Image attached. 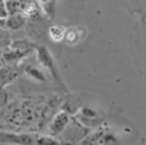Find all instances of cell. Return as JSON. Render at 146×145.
Instances as JSON below:
<instances>
[{"mask_svg":"<svg viewBox=\"0 0 146 145\" xmlns=\"http://www.w3.org/2000/svg\"><path fill=\"white\" fill-rule=\"evenodd\" d=\"M36 55L37 60L39 64L41 65L43 68H46L48 72L51 74V76L53 77V79L58 83L64 87V83H63L62 79L60 77V72H58V68L55 66V63H54V59H53L51 52L49 51V49L44 46H39L36 48Z\"/></svg>","mask_w":146,"mask_h":145,"instance_id":"obj_1","label":"cell"},{"mask_svg":"<svg viewBox=\"0 0 146 145\" xmlns=\"http://www.w3.org/2000/svg\"><path fill=\"white\" fill-rule=\"evenodd\" d=\"M70 117L66 112H60L54 116L50 124V132L52 135H58L62 133L69 124Z\"/></svg>","mask_w":146,"mask_h":145,"instance_id":"obj_2","label":"cell"},{"mask_svg":"<svg viewBox=\"0 0 146 145\" xmlns=\"http://www.w3.org/2000/svg\"><path fill=\"white\" fill-rule=\"evenodd\" d=\"M0 141L7 143L15 144H35L36 136L27 134H13V133H3L0 132Z\"/></svg>","mask_w":146,"mask_h":145,"instance_id":"obj_3","label":"cell"},{"mask_svg":"<svg viewBox=\"0 0 146 145\" xmlns=\"http://www.w3.org/2000/svg\"><path fill=\"white\" fill-rule=\"evenodd\" d=\"M26 24V19L25 16L21 13H16V14H11L8 16V19L5 20V25L8 26L10 29L16 31L20 29L23 26Z\"/></svg>","mask_w":146,"mask_h":145,"instance_id":"obj_4","label":"cell"},{"mask_svg":"<svg viewBox=\"0 0 146 145\" xmlns=\"http://www.w3.org/2000/svg\"><path fill=\"white\" fill-rule=\"evenodd\" d=\"M42 12L49 20H52L55 14V2L56 0H38Z\"/></svg>","mask_w":146,"mask_h":145,"instance_id":"obj_5","label":"cell"},{"mask_svg":"<svg viewBox=\"0 0 146 145\" xmlns=\"http://www.w3.org/2000/svg\"><path fill=\"white\" fill-rule=\"evenodd\" d=\"M17 76V72L12 68H1L0 69V88L7 83L11 82Z\"/></svg>","mask_w":146,"mask_h":145,"instance_id":"obj_6","label":"cell"},{"mask_svg":"<svg viewBox=\"0 0 146 145\" xmlns=\"http://www.w3.org/2000/svg\"><path fill=\"white\" fill-rule=\"evenodd\" d=\"M65 34H66V31L62 26H52L49 29V36L51 38V40H53L54 42L62 41L65 38Z\"/></svg>","mask_w":146,"mask_h":145,"instance_id":"obj_7","label":"cell"},{"mask_svg":"<svg viewBox=\"0 0 146 145\" xmlns=\"http://www.w3.org/2000/svg\"><path fill=\"white\" fill-rule=\"evenodd\" d=\"M25 72L29 77L37 80V81H41V82L46 81V76H44L43 72L38 69V68L34 67V66H27Z\"/></svg>","mask_w":146,"mask_h":145,"instance_id":"obj_8","label":"cell"},{"mask_svg":"<svg viewBox=\"0 0 146 145\" xmlns=\"http://www.w3.org/2000/svg\"><path fill=\"white\" fill-rule=\"evenodd\" d=\"M5 5H7V9L9 12V15L20 13V11L23 9V5L20 0H7Z\"/></svg>","mask_w":146,"mask_h":145,"instance_id":"obj_9","label":"cell"},{"mask_svg":"<svg viewBox=\"0 0 146 145\" xmlns=\"http://www.w3.org/2000/svg\"><path fill=\"white\" fill-rule=\"evenodd\" d=\"M35 144L39 145H55L60 144V142L56 141L53 136H36Z\"/></svg>","mask_w":146,"mask_h":145,"instance_id":"obj_10","label":"cell"},{"mask_svg":"<svg viewBox=\"0 0 146 145\" xmlns=\"http://www.w3.org/2000/svg\"><path fill=\"white\" fill-rule=\"evenodd\" d=\"M64 39H66V41L68 43H76V42L79 41V33L77 29H70V31H66V34H65V38Z\"/></svg>","mask_w":146,"mask_h":145,"instance_id":"obj_11","label":"cell"},{"mask_svg":"<svg viewBox=\"0 0 146 145\" xmlns=\"http://www.w3.org/2000/svg\"><path fill=\"white\" fill-rule=\"evenodd\" d=\"M9 16V12H8V9H7V5H5V2L0 1V19L1 20H7Z\"/></svg>","mask_w":146,"mask_h":145,"instance_id":"obj_12","label":"cell"},{"mask_svg":"<svg viewBox=\"0 0 146 145\" xmlns=\"http://www.w3.org/2000/svg\"><path fill=\"white\" fill-rule=\"evenodd\" d=\"M100 140H104L102 141L101 143H105V144H111V143H116V138L113 134L110 133H107V134H103L101 136Z\"/></svg>","mask_w":146,"mask_h":145,"instance_id":"obj_13","label":"cell"},{"mask_svg":"<svg viewBox=\"0 0 146 145\" xmlns=\"http://www.w3.org/2000/svg\"><path fill=\"white\" fill-rule=\"evenodd\" d=\"M82 114H84V116H87V117H94V116L96 115V113H95L94 110H92L91 108L84 107V108L82 109Z\"/></svg>","mask_w":146,"mask_h":145,"instance_id":"obj_14","label":"cell"}]
</instances>
